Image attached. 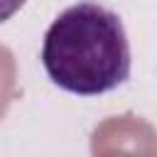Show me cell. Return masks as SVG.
Listing matches in <instances>:
<instances>
[{
	"instance_id": "6da1fadb",
	"label": "cell",
	"mask_w": 157,
	"mask_h": 157,
	"mask_svg": "<svg viewBox=\"0 0 157 157\" xmlns=\"http://www.w3.org/2000/svg\"><path fill=\"white\" fill-rule=\"evenodd\" d=\"M42 66L74 96H101L130 76V42L118 12L93 0L66 7L47 29Z\"/></svg>"
},
{
	"instance_id": "7a4b0ae2",
	"label": "cell",
	"mask_w": 157,
	"mask_h": 157,
	"mask_svg": "<svg viewBox=\"0 0 157 157\" xmlns=\"http://www.w3.org/2000/svg\"><path fill=\"white\" fill-rule=\"evenodd\" d=\"M22 5H25V0H0V25L5 20H10Z\"/></svg>"
}]
</instances>
